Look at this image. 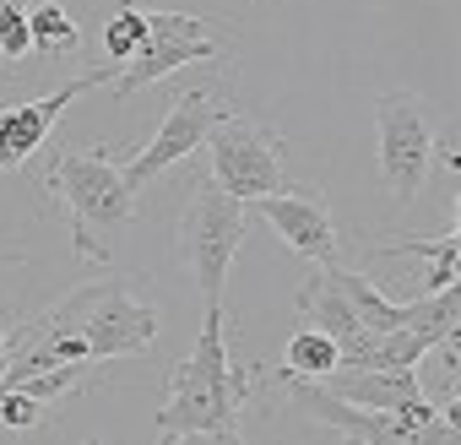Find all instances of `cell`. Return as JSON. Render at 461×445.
Instances as JSON below:
<instances>
[{"mask_svg": "<svg viewBox=\"0 0 461 445\" xmlns=\"http://www.w3.org/2000/svg\"><path fill=\"white\" fill-rule=\"evenodd\" d=\"M267 375L228 359L222 304H206L201 342L168 369V402L158 407V440H240V413Z\"/></svg>", "mask_w": 461, "mask_h": 445, "instance_id": "cell-1", "label": "cell"}, {"mask_svg": "<svg viewBox=\"0 0 461 445\" xmlns=\"http://www.w3.org/2000/svg\"><path fill=\"white\" fill-rule=\"evenodd\" d=\"M44 190L66 206L71 217V240L77 256L87 261H109V240L136 217V190L125 179V168L114 163L109 147H87V152H55Z\"/></svg>", "mask_w": 461, "mask_h": 445, "instance_id": "cell-2", "label": "cell"}, {"mask_svg": "<svg viewBox=\"0 0 461 445\" xmlns=\"http://www.w3.org/2000/svg\"><path fill=\"white\" fill-rule=\"evenodd\" d=\"M60 326L77 331L82 353L98 364V359H136L152 348L158 337V304L141 299V283L136 277H98V283H82L71 288L55 310H50Z\"/></svg>", "mask_w": 461, "mask_h": 445, "instance_id": "cell-3", "label": "cell"}, {"mask_svg": "<svg viewBox=\"0 0 461 445\" xmlns=\"http://www.w3.org/2000/svg\"><path fill=\"white\" fill-rule=\"evenodd\" d=\"M245 229H250V201L228 195L217 179H201L190 190V201L179 212V256L206 304H222V283L245 245Z\"/></svg>", "mask_w": 461, "mask_h": 445, "instance_id": "cell-4", "label": "cell"}, {"mask_svg": "<svg viewBox=\"0 0 461 445\" xmlns=\"http://www.w3.org/2000/svg\"><path fill=\"white\" fill-rule=\"evenodd\" d=\"M228 50H234V28L228 23H206V17H185V12H158L147 6V33H141V50L114 66V82L109 93L114 98H131L152 82H168L179 77L185 66L195 60H222Z\"/></svg>", "mask_w": 461, "mask_h": 445, "instance_id": "cell-5", "label": "cell"}, {"mask_svg": "<svg viewBox=\"0 0 461 445\" xmlns=\"http://www.w3.org/2000/svg\"><path fill=\"white\" fill-rule=\"evenodd\" d=\"M375 158H380V185L391 190V201L412 206L434 168V109L423 93L396 87L375 98Z\"/></svg>", "mask_w": 461, "mask_h": 445, "instance_id": "cell-6", "label": "cell"}, {"mask_svg": "<svg viewBox=\"0 0 461 445\" xmlns=\"http://www.w3.org/2000/svg\"><path fill=\"white\" fill-rule=\"evenodd\" d=\"M206 147H212V179L228 195H240V201H256V195H272V190L294 185V174H288V141L272 125L250 120V114L228 109L212 125Z\"/></svg>", "mask_w": 461, "mask_h": 445, "instance_id": "cell-7", "label": "cell"}, {"mask_svg": "<svg viewBox=\"0 0 461 445\" xmlns=\"http://www.w3.org/2000/svg\"><path fill=\"white\" fill-rule=\"evenodd\" d=\"M228 114V93L212 82V87H179V98H174V109L163 114V125L152 131V141L141 147V152H131V163H125V179H131V190H141V185H152L158 174H168L174 163H185L190 152H201L206 147V136H212V125Z\"/></svg>", "mask_w": 461, "mask_h": 445, "instance_id": "cell-8", "label": "cell"}, {"mask_svg": "<svg viewBox=\"0 0 461 445\" xmlns=\"http://www.w3.org/2000/svg\"><path fill=\"white\" fill-rule=\"evenodd\" d=\"M256 217H267L277 240L288 250H299L304 261L315 267H337L342 261V234H337V222H331V206L321 190H272V195H256Z\"/></svg>", "mask_w": 461, "mask_h": 445, "instance_id": "cell-9", "label": "cell"}, {"mask_svg": "<svg viewBox=\"0 0 461 445\" xmlns=\"http://www.w3.org/2000/svg\"><path fill=\"white\" fill-rule=\"evenodd\" d=\"M114 82V66H104V71H87V77H71L66 87H55V93H44V98H33V104H17V109H0V168H23L44 141H50V131H55V120L82 98V93H93V87H109Z\"/></svg>", "mask_w": 461, "mask_h": 445, "instance_id": "cell-10", "label": "cell"}, {"mask_svg": "<svg viewBox=\"0 0 461 445\" xmlns=\"http://www.w3.org/2000/svg\"><path fill=\"white\" fill-rule=\"evenodd\" d=\"M288 396H294V407H304L321 429H331L342 440H358V445H402L407 440V429H402V418L391 407L348 402L326 380H288Z\"/></svg>", "mask_w": 461, "mask_h": 445, "instance_id": "cell-11", "label": "cell"}, {"mask_svg": "<svg viewBox=\"0 0 461 445\" xmlns=\"http://www.w3.org/2000/svg\"><path fill=\"white\" fill-rule=\"evenodd\" d=\"M299 326H315V331H326V337H337V348L348 353V348H358L369 331H364V321H358V310L348 304V294L337 288V277H331V267H315L304 283H299Z\"/></svg>", "mask_w": 461, "mask_h": 445, "instance_id": "cell-12", "label": "cell"}, {"mask_svg": "<svg viewBox=\"0 0 461 445\" xmlns=\"http://www.w3.org/2000/svg\"><path fill=\"white\" fill-rule=\"evenodd\" d=\"M326 386L348 402H364V407H407L423 396L418 386V369H369V364H337L326 375Z\"/></svg>", "mask_w": 461, "mask_h": 445, "instance_id": "cell-13", "label": "cell"}, {"mask_svg": "<svg viewBox=\"0 0 461 445\" xmlns=\"http://www.w3.org/2000/svg\"><path fill=\"white\" fill-rule=\"evenodd\" d=\"M28 28H33V55H44V60H71L82 50V28H77V17L60 6V0L28 6Z\"/></svg>", "mask_w": 461, "mask_h": 445, "instance_id": "cell-14", "label": "cell"}, {"mask_svg": "<svg viewBox=\"0 0 461 445\" xmlns=\"http://www.w3.org/2000/svg\"><path fill=\"white\" fill-rule=\"evenodd\" d=\"M337 364H342L337 337H326V331H315V326H299V331L288 337V364H283L277 380H326Z\"/></svg>", "mask_w": 461, "mask_h": 445, "instance_id": "cell-15", "label": "cell"}, {"mask_svg": "<svg viewBox=\"0 0 461 445\" xmlns=\"http://www.w3.org/2000/svg\"><path fill=\"white\" fill-rule=\"evenodd\" d=\"M141 33H147V6H136V0L114 6L109 23H104V50H109V60L125 66V60L141 50Z\"/></svg>", "mask_w": 461, "mask_h": 445, "instance_id": "cell-16", "label": "cell"}, {"mask_svg": "<svg viewBox=\"0 0 461 445\" xmlns=\"http://www.w3.org/2000/svg\"><path fill=\"white\" fill-rule=\"evenodd\" d=\"M33 55V28H28V6L6 0L0 6V66H23Z\"/></svg>", "mask_w": 461, "mask_h": 445, "instance_id": "cell-17", "label": "cell"}, {"mask_svg": "<svg viewBox=\"0 0 461 445\" xmlns=\"http://www.w3.org/2000/svg\"><path fill=\"white\" fill-rule=\"evenodd\" d=\"M50 418V407L33 396V391H23V386H6L0 391V429H39Z\"/></svg>", "mask_w": 461, "mask_h": 445, "instance_id": "cell-18", "label": "cell"}, {"mask_svg": "<svg viewBox=\"0 0 461 445\" xmlns=\"http://www.w3.org/2000/svg\"><path fill=\"white\" fill-rule=\"evenodd\" d=\"M439 423H445V429H450V434L461 440V396H456V402H450V407L439 413Z\"/></svg>", "mask_w": 461, "mask_h": 445, "instance_id": "cell-19", "label": "cell"}, {"mask_svg": "<svg viewBox=\"0 0 461 445\" xmlns=\"http://www.w3.org/2000/svg\"><path fill=\"white\" fill-rule=\"evenodd\" d=\"M0 353H6V331H0Z\"/></svg>", "mask_w": 461, "mask_h": 445, "instance_id": "cell-20", "label": "cell"}, {"mask_svg": "<svg viewBox=\"0 0 461 445\" xmlns=\"http://www.w3.org/2000/svg\"><path fill=\"white\" fill-rule=\"evenodd\" d=\"M456 222H461V201H456Z\"/></svg>", "mask_w": 461, "mask_h": 445, "instance_id": "cell-21", "label": "cell"}, {"mask_svg": "<svg viewBox=\"0 0 461 445\" xmlns=\"http://www.w3.org/2000/svg\"><path fill=\"white\" fill-rule=\"evenodd\" d=\"M0 6H6V0H0Z\"/></svg>", "mask_w": 461, "mask_h": 445, "instance_id": "cell-22", "label": "cell"}]
</instances>
